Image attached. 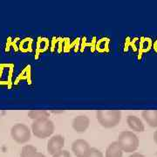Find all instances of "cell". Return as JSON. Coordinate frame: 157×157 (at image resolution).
Here are the masks:
<instances>
[{"mask_svg": "<svg viewBox=\"0 0 157 157\" xmlns=\"http://www.w3.org/2000/svg\"><path fill=\"white\" fill-rule=\"evenodd\" d=\"M128 157H145L143 155L139 154V153H133L131 155H129Z\"/></svg>", "mask_w": 157, "mask_h": 157, "instance_id": "obj_15", "label": "cell"}, {"mask_svg": "<svg viewBox=\"0 0 157 157\" xmlns=\"http://www.w3.org/2000/svg\"><path fill=\"white\" fill-rule=\"evenodd\" d=\"M11 138L17 143L25 144L31 139V130L28 126L22 123L15 124L11 129Z\"/></svg>", "mask_w": 157, "mask_h": 157, "instance_id": "obj_4", "label": "cell"}, {"mask_svg": "<svg viewBox=\"0 0 157 157\" xmlns=\"http://www.w3.org/2000/svg\"><path fill=\"white\" fill-rule=\"evenodd\" d=\"M96 119L101 127L112 128L121 122V112L119 110H99L96 112Z\"/></svg>", "mask_w": 157, "mask_h": 157, "instance_id": "obj_1", "label": "cell"}, {"mask_svg": "<svg viewBox=\"0 0 157 157\" xmlns=\"http://www.w3.org/2000/svg\"><path fill=\"white\" fill-rule=\"evenodd\" d=\"M117 141L122 151L126 153L136 151L140 144L138 136L132 131H122L118 136Z\"/></svg>", "mask_w": 157, "mask_h": 157, "instance_id": "obj_3", "label": "cell"}, {"mask_svg": "<svg viewBox=\"0 0 157 157\" xmlns=\"http://www.w3.org/2000/svg\"><path fill=\"white\" fill-rule=\"evenodd\" d=\"M90 120L86 115H78L74 118L72 122V127L75 132L82 134L89 128Z\"/></svg>", "mask_w": 157, "mask_h": 157, "instance_id": "obj_7", "label": "cell"}, {"mask_svg": "<svg viewBox=\"0 0 157 157\" xmlns=\"http://www.w3.org/2000/svg\"><path fill=\"white\" fill-rule=\"evenodd\" d=\"M50 116L49 112L45 110H32L28 112V117L32 120H41V119H47Z\"/></svg>", "mask_w": 157, "mask_h": 157, "instance_id": "obj_12", "label": "cell"}, {"mask_svg": "<svg viewBox=\"0 0 157 157\" xmlns=\"http://www.w3.org/2000/svg\"><path fill=\"white\" fill-rule=\"evenodd\" d=\"M52 157H71V155L67 150H61V151L58 152L55 155H53Z\"/></svg>", "mask_w": 157, "mask_h": 157, "instance_id": "obj_14", "label": "cell"}, {"mask_svg": "<svg viewBox=\"0 0 157 157\" xmlns=\"http://www.w3.org/2000/svg\"><path fill=\"white\" fill-rule=\"evenodd\" d=\"M86 157H104V155L100 149L96 147H91Z\"/></svg>", "mask_w": 157, "mask_h": 157, "instance_id": "obj_13", "label": "cell"}, {"mask_svg": "<svg viewBox=\"0 0 157 157\" xmlns=\"http://www.w3.org/2000/svg\"><path fill=\"white\" fill-rule=\"evenodd\" d=\"M55 129L54 123L49 118L36 120L32 124V131L33 135L39 139H45L53 134Z\"/></svg>", "mask_w": 157, "mask_h": 157, "instance_id": "obj_2", "label": "cell"}, {"mask_svg": "<svg viewBox=\"0 0 157 157\" xmlns=\"http://www.w3.org/2000/svg\"><path fill=\"white\" fill-rule=\"evenodd\" d=\"M52 113H63V111H52Z\"/></svg>", "mask_w": 157, "mask_h": 157, "instance_id": "obj_17", "label": "cell"}, {"mask_svg": "<svg viewBox=\"0 0 157 157\" xmlns=\"http://www.w3.org/2000/svg\"><path fill=\"white\" fill-rule=\"evenodd\" d=\"M127 123L129 128L135 132L141 133V132H144L145 130V127L142 121L135 115H128L127 118Z\"/></svg>", "mask_w": 157, "mask_h": 157, "instance_id": "obj_8", "label": "cell"}, {"mask_svg": "<svg viewBox=\"0 0 157 157\" xmlns=\"http://www.w3.org/2000/svg\"><path fill=\"white\" fill-rule=\"evenodd\" d=\"M91 147L86 140L82 139L75 140L72 144V151L77 157H86Z\"/></svg>", "mask_w": 157, "mask_h": 157, "instance_id": "obj_6", "label": "cell"}, {"mask_svg": "<svg viewBox=\"0 0 157 157\" xmlns=\"http://www.w3.org/2000/svg\"><path fill=\"white\" fill-rule=\"evenodd\" d=\"M65 145V138L60 135L52 136L47 142V152L53 155L58 152L63 150Z\"/></svg>", "mask_w": 157, "mask_h": 157, "instance_id": "obj_5", "label": "cell"}, {"mask_svg": "<svg viewBox=\"0 0 157 157\" xmlns=\"http://www.w3.org/2000/svg\"><path fill=\"white\" fill-rule=\"evenodd\" d=\"M20 157H46L42 153L38 152L37 148L33 145H25L22 147Z\"/></svg>", "mask_w": 157, "mask_h": 157, "instance_id": "obj_11", "label": "cell"}, {"mask_svg": "<svg viewBox=\"0 0 157 157\" xmlns=\"http://www.w3.org/2000/svg\"><path fill=\"white\" fill-rule=\"evenodd\" d=\"M123 151L118 141H113L109 144L106 150V157H122Z\"/></svg>", "mask_w": 157, "mask_h": 157, "instance_id": "obj_10", "label": "cell"}, {"mask_svg": "<svg viewBox=\"0 0 157 157\" xmlns=\"http://www.w3.org/2000/svg\"><path fill=\"white\" fill-rule=\"evenodd\" d=\"M143 120L151 128H157V110H145L141 113Z\"/></svg>", "mask_w": 157, "mask_h": 157, "instance_id": "obj_9", "label": "cell"}, {"mask_svg": "<svg viewBox=\"0 0 157 157\" xmlns=\"http://www.w3.org/2000/svg\"><path fill=\"white\" fill-rule=\"evenodd\" d=\"M154 140H155V142L157 144V130L155 132V134H154Z\"/></svg>", "mask_w": 157, "mask_h": 157, "instance_id": "obj_16", "label": "cell"}]
</instances>
